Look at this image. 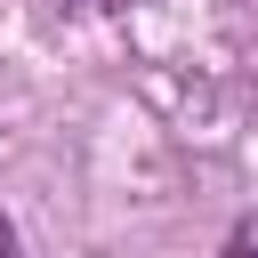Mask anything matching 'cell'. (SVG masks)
<instances>
[{"label":"cell","instance_id":"cell-1","mask_svg":"<svg viewBox=\"0 0 258 258\" xmlns=\"http://www.w3.org/2000/svg\"><path fill=\"white\" fill-rule=\"evenodd\" d=\"M218 258H258V218H242V226H234V242H226Z\"/></svg>","mask_w":258,"mask_h":258},{"label":"cell","instance_id":"cell-2","mask_svg":"<svg viewBox=\"0 0 258 258\" xmlns=\"http://www.w3.org/2000/svg\"><path fill=\"white\" fill-rule=\"evenodd\" d=\"M0 258H24V250H16V226H8V218H0Z\"/></svg>","mask_w":258,"mask_h":258},{"label":"cell","instance_id":"cell-3","mask_svg":"<svg viewBox=\"0 0 258 258\" xmlns=\"http://www.w3.org/2000/svg\"><path fill=\"white\" fill-rule=\"evenodd\" d=\"M105 8H129V0H105Z\"/></svg>","mask_w":258,"mask_h":258}]
</instances>
